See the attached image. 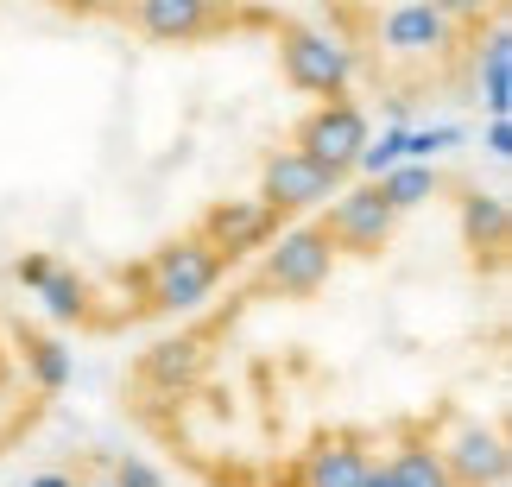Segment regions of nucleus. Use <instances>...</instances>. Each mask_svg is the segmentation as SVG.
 <instances>
[{
	"instance_id": "nucleus-1",
	"label": "nucleus",
	"mask_w": 512,
	"mask_h": 487,
	"mask_svg": "<svg viewBox=\"0 0 512 487\" xmlns=\"http://www.w3.org/2000/svg\"><path fill=\"white\" fill-rule=\"evenodd\" d=\"M222 279H228L222 253L203 235H184V241H171L146 260V304L140 310H196Z\"/></svg>"
},
{
	"instance_id": "nucleus-2",
	"label": "nucleus",
	"mask_w": 512,
	"mask_h": 487,
	"mask_svg": "<svg viewBox=\"0 0 512 487\" xmlns=\"http://www.w3.org/2000/svg\"><path fill=\"white\" fill-rule=\"evenodd\" d=\"M279 70L298 95H317V102H336L354 83V57L348 45H336L317 26H298V19H279Z\"/></svg>"
},
{
	"instance_id": "nucleus-3",
	"label": "nucleus",
	"mask_w": 512,
	"mask_h": 487,
	"mask_svg": "<svg viewBox=\"0 0 512 487\" xmlns=\"http://www.w3.org/2000/svg\"><path fill=\"white\" fill-rule=\"evenodd\" d=\"M329 272H336V247H329L317 222H304L266 247L260 272H253V291H266V298H317L329 285Z\"/></svg>"
},
{
	"instance_id": "nucleus-4",
	"label": "nucleus",
	"mask_w": 512,
	"mask_h": 487,
	"mask_svg": "<svg viewBox=\"0 0 512 487\" xmlns=\"http://www.w3.org/2000/svg\"><path fill=\"white\" fill-rule=\"evenodd\" d=\"M121 19H133V32L159 38V45H203L234 26H253V13H241L234 0H133L121 7Z\"/></svg>"
},
{
	"instance_id": "nucleus-5",
	"label": "nucleus",
	"mask_w": 512,
	"mask_h": 487,
	"mask_svg": "<svg viewBox=\"0 0 512 487\" xmlns=\"http://www.w3.org/2000/svg\"><path fill=\"white\" fill-rule=\"evenodd\" d=\"M329 247L336 253H354V260H373L386 241H392V228H399V209L386 203V190L380 184H354V190H336V203H329V216L317 222Z\"/></svg>"
},
{
	"instance_id": "nucleus-6",
	"label": "nucleus",
	"mask_w": 512,
	"mask_h": 487,
	"mask_svg": "<svg viewBox=\"0 0 512 487\" xmlns=\"http://www.w3.org/2000/svg\"><path fill=\"white\" fill-rule=\"evenodd\" d=\"M367 140H373V133H367V108L348 102V95H336V102H317L298 121L291 152H304V159H317V165H336V171H354V159H361Z\"/></svg>"
},
{
	"instance_id": "nucleus-7",
	"label": "nucleus",
	"mask_w": 512,
	"mask_h": 487,
	"mask_svg": "<svg viewBox=\"0 0 512 487\" xmlns=\"http://www.w3.org/2000/svg\"><path fill=\"white\" fill-rule=\"evenodd\" d=\"M342 184H348V171L317 165V159H304V152H272V159L260 165V203L279 222L285 216H304V209H317V203H329Z\"/></svg>"
},
{
	"instance_id": "nucleus-8",
	"label": "nucleus",
	"mask_w": 512,
	"mask_h": 487,
	"mask_svg": "<svg viewBox=\"0 0 512 487\" xmlns=\"http://www.w3.org/2000/svg\"><path fill=\"white\" fill-rule=\"evenodd\" d=\"M449 487H500L506 481V437L475 418H456V437L437 443Z\"/></svg>"
},
{
	"instance_id": "nucleus-9",
	"label": "nucleus",
	"mask_w": 512,
	"mask_h": 487,
	"mask_svg": "<svg viewBox=\"0 0 512 487\" xmlns=\"http://www.w3.org/2000/svg\"><path fill=\"white\" fill-rule=\"evenodd\" d=\"M196 235H203L222 260H247L253 247H266L272 235H279V216L260 203V197H241V203H209L203 209V222H196Z\"/></svg>"
},
{
	"instance_id": "nucleus-10",
	"label": "nucleus",
	"mask_w": 512,
	"mask_h": 487,
	"mask_svg": "<svg viewBox=\"0 0 512 487\" xmlns=\"http://www.w3.org/2000/svg\"><path fill=\"white\" fill-rule=\"evenodd\" d=\"M380 38H386L392 57H443L456 45V19H443L430 0H399L380 19Z\"/></svg>"
},
{
	"instance_id": "nucleus-11",
	"label": "nucleus",
	"mask_w": 512,
	"mask_h": 487,
	"mask_svg": "<svg viewBox=\"0 0 512 487\" xmlns=\"http://www.w3.org/2000/svg\"><path fill=\"white\" fill-rule=\"evenodd\" d=\"M373 443L367 431H329L317 437V450L304 456V487H361L367 469H373Z\"/></svg>"
},
{
	"instance_id": "nucleus-12",
	"label": "nucleus",
	"mask_w": 512,
	"mask_h": 487,
	"mask_svg": "<svg viewBox=\"0 0 512 487\" xmlns=\"http://www.w3.org/2000/svg\"><path fill=\"white\" fill-rule=\"evenodd\" d=\"M196 374H203V336H171L159 348H146V361H140V380L146 386H159V393H190Z\"/></svg>"
},
{
	"instance_id": "nucleus-13",
	"label": "nucleus",
	"mask_w": 512,
	"mask_h": 487,
	"mask_svg": "<svg viewBox=\"0 0 512 487\" xmlns=\"http://www.w3.org/2000/svg\"><path fill=\"white\" fill-rule=\"evenodd\" d=\"M481 108H487V121H506V108H512V38H506V13L487 19V45H481Z\"/></svg>"
},
{
	"instance_id": "nucleus-14",
	"label": "nucleus",
	"mask_w": 512,
	"mask_h": 487,
	"mask_svg": "<svg viewBox=\"0 0 512 487\" xmlns=\"http://www.w3.org/2000/svg\"><path fill=\"white\" fill-rule=\"evenodd\" d=\"M386 475H392V487H449L437 443H430L418 424H405V431H399V450L386 456Z\"/></svg>"
},
{
	"instance_id": "nucleus-15",
	"label": "nucleus",
	"mask_w": 512,
	"mask_h": 487,
	"mask_svg": "<svg viewBox=\"0 0 512 487\" xmlns=\"http://www.w3.org/2000/svg\"><path fill=\"white\" fill-rule=\"evenodd\" d=\"M506 228H512V209H506L500 190H468L462 197V235H468L475 253H500Z\"/></svg>"
},
{
	"instance_id": "nucleus-16",
	"label": "nucleus",
	"mask_w": 512,
	"mask_h": 487,
	"mask_svg": "<svg viewBox=\"0 0 512 487\" xmlns=\"http://www.w3.org/2000/svg\"><path fill=\"white\" fill-rule=\"evenodd\" d=\"M373 184L386 190V203L399 209V216H411V209H424V203L443 197V171L437 165H418V159H399L386 178H373Z\"/></svg>"
},
{
	"instance_id": "nucleus-17",
	"label": "nucleus",
	"mask_w": 512,
	"mask_h": 487,
	"mask_svg": "<svg viewBox=\"0 0 512 487\" xmlns=\"http://www.w3.org/2000/svg\"><path fill=\"white\" fill-rule=\"evenodd\" d=\"M38 304H45L51 323H76L89 310V285L76 279V272H64V266H51V279L38 285Z\"/></svg>"
},
{
	"instance_id": "nucleus-18",
	"label": "nucleus",
	"mask_w": 512,
	"mask_h": 487,
	"mask_svg": "<svg viewBox=\"0 0 512 487\" xmlns=\"http://www.w3.org/2000/svg\"><path fill=\"white\" fill-rule=\"evenodd\" d=\"M19 348H26V367H32V380L45 386V393L70 386V355H64L57 342H45V336H19Z\"/></svg>"
},
{
	"instance_id": "nucleus-19",
	"label": "nucleus",
	"mask_w": 512,
	"mask_h": 487,
	"mask_svg": "<svg viewBox=\"0 0 512 487\" xmlns=\"http://www.w3.org/2000/svg\"><path fill=\"white\" fill-rule=\"evenodd\" d=\"M399 159H405V121L392 127V133H380V140H367L361 159H354V171H361V178H386Z\"/></svg>"
},
{
	"instance_id": "nucleus-20",
	"label": "nucleus",
	"mask_w": 512,
	"mask_h": 487,
	"mask_svg": "<svg viewBox=\"0 0 512 487\" xmlns=\"http://www.w3.org/2000/svg\"><path fill=\"white\" fill-rule=\"evenodd\" d=\"M449 146H462V127H405V159H418V165H430Z\"/></svg>"
},
{
	"instance_id": "nucleus-21",
	"label": "nucleus",
	"mask_w": 512,
	"mask_h": 487,
	"mask_svg": "<svg viewBox=\"0 0 512 487\" xmlns=\"http://www.w3.org/2000/svg\"><path fill=\"white\" fill-rule=\"evenodd\" d=\"M443 19H456V26H481V19L500 13V0H430Z\"/></svg>"
},
{
	"instance_id": "nucleus-22",
	"label": "nucleus",
	"mask_w": 512,
	"mask_h": 487,
	"mask_svg": "<svg viewBox=\"0 0 512 487\" xmlns=\"http://www.w3.org/2000/svg\"><path fill=\"white\" fill-rule=\"evenodd\" d=\"M114 487H165V475L152 469V462H140V456H114V475H108Z\"/></svg>"
},
{
	"instance_id": "nucleus-23",
	"label": "nucleus",
	"mask_w": 512,
	"mask_h": 487,
	"mask_svg": "<svg viewBox=\"0 0 512 487\" xmlns=\"http://www.w3.org/2000/svg\"><path fill=\"white\" fill-rule=\"evenodd\" d=\"M13 279L26 285V291H38L51 279V253H26V260H13Z\"/></svg>"
},
{
	"instance_id": "nucleus-24",
	"label": "nucleus",
	"mask_w": 512,
	"mask_h": 487,
	"mask_svg": "<svg viewBox=\"0 0 512 487\" xmlns=\"http://www.w3.org/2000/svg\"><path fill=\"white\" fill-rule=\"evenodd\" d=\"M481 146H487V159L506 165V159H512V127H506V121H487V140H481Z\"/></svg>"
},
{
	"instance_id": "nucleus-25",
	"label": "nucleus",
	"mask_w": 512,
	"mask_h": 487,
	"mask_svg": "<svg viewBox=\"0 0 512 487\" xmlns=\"http://www.w3.org/2000/svg\"><path fill=\"white\" fill-rule=\"evenodd\" d=\"M26 487H76V481H70V475H64V469H51V475H32V481H26Z\"/></svg>"
},
{
	"instance_id": "nucleus-26",
	"label": "nucleus",
	"mask_w": 512,
	"mask_h": 487,
	"mask_svg": "<svg viewBox=\"0 0 512 487\" xmlns=\"http://www.w3.org/2000/svg\"><path fill=\"white\" fill-rule=\"evenodd\" d=\"M361 487H392V475H386V462H373V469H367V481Z\"/></svg>"
},
{
	"instance_id": "nucleus-27",
	"label": "nucleus",
	"mask_w": 512,
	"mask_h": 487,
	"mask_svg": "<svg viewBox=\"0 0 512 487\" xmlns=\"http://www.w3.org/2000/svg\"><path fill=\"white\" fill-rule=\"evenodd\" d=\"M89 487H114V481H89Z\"/></svg>"
}]
</instances>
